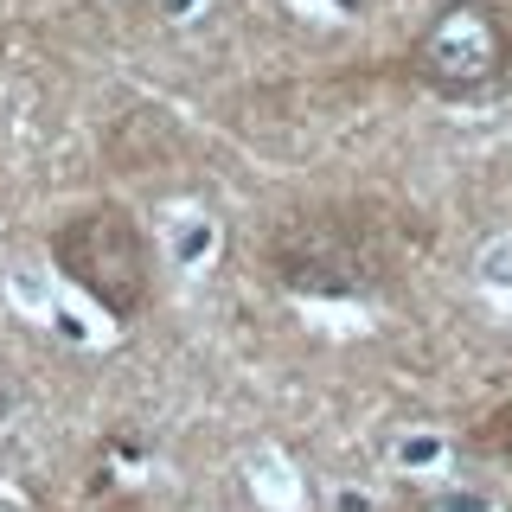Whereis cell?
I'll list each match as a JSON object with an SVG mask.
<instances>
[{
    "instance_id": "obj_1",
    "label": "cell",
    "mask_w": 512,
    "mask_h": 512,
    "mask_svg": "<svg viewBox=\"0 0 512 512\" xmlns=\"http://www.w3.org/2000/svg\"><path fill=\"white\" fill-rule=\"evenodd\" d=\"M416 244H423L416 212L378 199H327L288 212L269 231V269L295 295H372L404 276Z\"/></svg>"
},
{
    "instance_id": "obj_2",
    "label": "cell",
    "mask_w": 512,
    "mask_h": 512,
    "mask_svg": "<svg viewBox=\"0 0 512 512\" xmlns=\"http://www.w3.org/2000/svg\"><path fill=\"white\" fill-rule=\"evenodd\" d=\"M52 256L64 276L116 320H135L154 295V244L122 205H90V212L64 218L52 237Z\"/></svg>"
},
{
    "instance_id": "obj_3",
    "label": "cell",
    "mask_w": 512,
    "mask_h": 512,
    "mask_svg": "<svg viewBox=\"0 0 512 512\" xmlns=\"http://www.w3.org/2000/svg\"><path fill=\"white\" fill-rule=\"evenodd\" d=\"M416 77L442 96H480L512 77V20L500 7L455 0L436 13V26L416 45Z\"/></svg>"
},
{
    "instance_id": "obj_4",
    "label": "cell",
    "mask_w": 512,
    "mask_h": 512,
    "mask_svg": "<svg viewBox=\"0 0 512 512\" xmlns=\"http://www.w3.org/2000/svg\"><path fill=\"white\" fill-rule=\"evenodd\" d=\"M480 448H493L500 461H512V404H500L487 423H480Z\"/></svg>"
}]
</instances>
